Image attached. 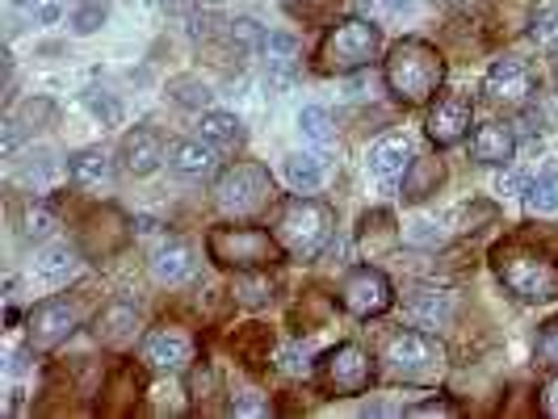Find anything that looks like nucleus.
Masks as SVG:
<instances>
[{"label":"nucleus","instance_id":"nucleus-16","mask_svg":"<svg viewBox=\"0 0 558 419\" xmlns=\"http://www.w3.org/2000/svg\"><path fill=\"white\" fill-rule=\"evenodd\" d=\"M168 168L185 181H202L219 168V147L210 139H177L168 147Z\"/></svg>","mask_w":558,"mask_h":419},{"label":"nucleus","instance_id":"nucleus-26","mask_svg":"<svg viewBox=\"0 0 558 419\" xmlns=\"http://www.w3.org/2000/svg\"><path fill=\"white\" fill-rule=\"evenodd\" d=\"M441 164L437 160H412V168L403 172V197L408 201H424L428 194H437V185H441Z\"/></svg>","mask_w":558,"mask_h":419},{"label":"nucleus","instance_id":"nucleus-22","mask_svg":"<svg viewBox=\"0 0 558 419\" xmlns=\"http://www.w3.org/2000/svg\"><path fill=\"white\" fill-rule=\"evenodd\" d=\"M286 181H290L299 194H315V189H324V181H328V160L315 156V151H294V156H286Z\"/></svg>","mask_w":558,"mask_h":419},{"label":"nucleus","instance_id":"nucleus-23","mask_svg":"<svg viewBox=\"0 0 558 419\" xmlns=\"http://www.w3.org/2000/svg\"><path fill=\"white\" fill-rule=\"evenodd\" d=\"M76 273V251L68 244H47V248L34 256V278L43 285H63V281Z\"/></svg>","mask_w":558,"mask_h":419},{"label":"nucleus","instance_id":"nucleus-7","mask_svg":"<svg viewBox=\"0 0 558 419\" xmlns=\"http://www.w3.org/2000/svg\"><path fill=\"white\" fill-rule=\"evenodd\" d=\"M215 201H219V210L227 219H256L274 201V176L256 164L231 168L215 185Z\"/></svg>","mask_w":558,"mask_h":419},{"label":"nucleus","instance_id":"nucleus-2","mask_svg":"<svg viewBox=\"0 0 558 419\" xmlns=\"http://www.w3.org/2000/svg\"><path fill=\"white\" fill-rule=\"evenodd\" d=\"M496 278L521 298V303H555L558 298V264L546 251L530 244H504L492 256Z\"/></svg>","mask_w":558,"mask_h":419},{"label":"nucleus","instance_id":"nucleus-36","mask_svg":"<svg viewBox=\"0 0 558 419\" xmlns=\"http://www.w3.org/2000/svg\"><path fill=\"white\" fill-rule=\"evenodd\" d=\"M533 357H537V365H546V369H558V319H550V323L542 328Z\"/></svg>","mask_w":558,"mask_h":419},{"label":"nucleus","instance_id":"nucleus-37","mask_svg":"<svg viewBox=\"0 0 558 419\" xmlns=\"http://www.w3.org/2000/svg\"><path fill=\"white\" fill-rule=\"evenodd\" d=\"M56 231V219H51V210H43V206H29L26 219H22V235L26 239H47Z\"/></svg>","mask_w":558,"mask_h":419},{"label":"nucleus","instance_id":"nucleus-10","mask_svg":"<svg viewBox=\"0 0 558 419\" xmlns=\"http://www.w3.org/2000/svg\"><path fill=\"white\" fill-rule=\"evenodd\" d=\"M319 373H324V386L336 394H362L369 386V353L362 344H336L332 353L319 361Z\"/></svg>","mask_w":558,"mask_h":419},{"label":"nucleus","instance_id":"nucleus-29","mask_svg":"<svg viewBox=\"0 0 558 419\" xmlns=\"http://www.w3.org/2000/svg\"><path fill=\"white\" fill-rule=\"evenodd\" d=\"M525 210L530 214H558V172L537 176L530 189H525Z\"/></svg>","mask_w":558,"mask_h":419},{"label":"nucleus","instance_id":"nucleus-11","mask_svg":"<svg viewBox=\"0 0 558 419\" xmlns=\"http://www.w3.org/2000/svg\"><path fill=\"white\" fill-rule=\"evenodd\" d=\"M140 357L151 369H160V373H181L185 365L194 361V340H190V332H181V328H156V332H147V340H143Z\"/></svg>","mask_w":558,"mask_h":419},{"label":"nucleus","instance_id":"nucleus-3","mask_svg":"<svg viewBox=\"0 0 558 419\" xmlns=\"http://www.w3.org/2000/svg\"><path fill=\"white\" fill-rule=\"evenodd\" d=\"M278 244L294 260H315L319 251L332 244V210L315 197H294L281 206L278 219Z\"/></svg>","mask_w":558,"mask_h":419},{"label":"nucleus","instance_id":"nucleus-32","mask_svg":"<svg viewBox=\"0 0 558 419\" xmlns=\"http://www.w3.org/2000/svg\"><path fill=\"white\" fill-rule=\"evenodd\" d=\"M299 131H303L311 143H332V135H336L332 118H328L324 106H303V110H299Z\"/></svg>","mask_w":558,"mask_h":419},{"label":"nucleus","instance_id":"nucleus-13","mask_svg":"<svg viewBox=\"0 0 558 419\" xmlns=\"http://www.w3.org/2000/svg\"><path fill=\"white\" fill-rule=\"evenodd\" d=\"M118 164H122V172H131V176H151L156 168L165 164V139H160V131H151V126L126 131L122 143H118Z\"/></svg>","mask_w":558,"mask_h":419},{"label":"nucleus","instance_id":"nucleus-41","mask_svg":"<svg viewBox=\"0 0 558 419\" xmlns=\"http://www.w3.org/2000/svg\"><path fill=\"white\" fill-rule=\"evenodd\" d=\"M525 189H530V176L525 172H500V181H496V194L504 197H525Z\"/></svg>","mask_w":558,"mask_h":419},{"label":"nucleus","instance_id":"nucleus-48","mask_svg":"<svg viewBox=\"0 0 558 419\" xmlns=\"http://www.w3.org/2000/svg\"><path fill=\"white\" fill-rule=\"evenodd\" d=\"M555 76H558V51H555Z\"/></svg>","mask_w":558,"mask_h":419},{"label":"nucleus","instance_id":"nucleus-43","mask_svg":"<svg viewBox=\"0 0 558 419\" xmlns=\"http://www.w3.org/2000/svg\"><path fill=\"white\" fill-rule=\"evenodd\" d=\"M537 403H542V411L550 419H558V378H550L546 386H542V394H537Z\"/></svg>","mask_w":558,"mask_h":419},{"label":"nucleus","instance_id":"nucleus-15","mask_svg":"<svg viewBox=\"0 0 558 419\" xmlns=\"http://www.w3.org/2000/svg\"><path fill=\"white\" fill-rule=\"evenodd\" d=\"M72 328H76V310L68 307V303H59V298H51V303L29 310V348H43V353L59 348L72 335Z\"/></svg>","mask_w":558,"mask_h":419},{"label":"nucleus","instance_id":"nucleus-20","mask_svg":"<svg viewBox=\"0 0 558 419\" xmlns=\"http://www.w3.org/2000/svg\"><path fill=\"white\" fill-rule=\"evenodd\" d=\"M140 335V310L126 307V303H110V307L97 315V340L110 344V348H126L135 344Z\"/></svg>","mask_w":558,"mask_h":419},{"label":"nucleus","instance_id":"nucleus-35","mask_svg":"<svg viewBox=\"0 0 558 419\" xmlns=\"http://www.w3.org/2000/svg\"><path fill=\"white\" fill-rule=\"evenodd\" d=\"M403 239L416 244V248H437L446 239V231H441V223H433V219H416V223L403 226Z\"/></svg>","mask_w":558,"mask_h":419},{"label":"nucleus","instance_id":"nucleus-24","mask_svg":"<svg viewBox=\"0 0 558 419\" xmlns=\"http://www.w3.org/2000/svg\"><path fill=\"white\" fill-rule=\"evenodd\" d=\"M202 139H210L219 151H235V147H244V122L235 113L206 110L202 113Z\"/></svg>","mask_w":558,"mask_h":419},{"label":"nucleus","instance_id":"nucleus-45","mask_svg":"<svg viewBox=\"0 0 558 419\" xmlns=\"http://www.w3.org/2000/svg\"><path fill=\"white\" fill-rule=\"evenodd\" d=\"M387 9H391V13H412L416 0H387Z\"/></svg>","mask_w":558,"mask_h":419},{"label":"nucleus","instance_id":"nucleus-30","mask_svg":"<svg viewBox=\"0 0 558 419\" xmlns=\"http://www.w3.org/2000/svg\"><path fill=\"white\" fill-rule=\"evenodd\" d=\"M227 38H231V47L240 51V56H256V51H265V29L256 26L252 17H240V22H227Z\"/></svg>","mask_w":558,"mask_h":419},{"label":"nucleus","instance_id":"nucleus-4","mask_svg":"<svg viewBox=\"0 0 558 419\" xmlns=\"http://www.w3.org/2000/svg\"><path fill=\"white\" fill-rule=\"evenodd\" d=\"M206 248H210V260H219L223 269H235V273H260L265 264L278 260V239L256 231V226H215L206 235Z\"/></svg>","mask_w":558,"mask_h":419},{"label":"nucleus","instance_id":"nucleus-25","mask_svg":"<svg viewBox=\"0 0 558 419\" xmlns=\"http://www.w3.org/2000/svg\"><path fill=\"white\" fill-rule=\"evenodd\" d=\"M399 239H403V231L395 226V219L387 214V210H374V214H365L362 219V248L369 251V256L391 251Z\"/></svg>","mask_w":558,"mask_h":419},{"label":"nucleus","instance_id":"nucleus-12","mask_svg":"<svg viewBox=\"0 0 558 419\" xmlns=\"http://www.w3.org/2000/svg\"><path fill=\"white\" fill-rule=\"evenodd\" d=\"M471 118H475L471 97H466V93H446V97L433 106V113H428V139L437 143V147L462 143L466 131H471Z\"/></svg>","mask_w":558,"mask_h":419},{"label":"nucleus","instance_id":"nucleus-33","mask_svg":"<svg viewBox=\"0 0 558 419\" xmlns=\"http://www.w3.org/2000/svg\"><path fill=\"white\" fill-rule=\"evenodd\" d=\"M235 298H240L244 307H260V303H269V298H274V281L240 273V278H235Z\"/></svg>","mask_w":558,"mask_h":419},{"label":"nucleus","instance_id":"nucleus-9","mask_svg":"<svg viewBox=\"0 0 558 419\" xmlns=\"http://www.w3.org/2000/svg\"><path fill=\"white\" fill-rule=\"evenodd\" d=\"M395 294H391V281L383 278L378 269H353L344 285H340V307L349 310V315H357V319H374V315H383V310H391Z\"/></svg>","mask_w":558,"mask_h":419},{"label":"nucleus","instance_id":"nucleus-5","mask_svg":"<svg viewBox=\"0 0 558 419\" xmlns=\"http://www.w3.org/2000/svg\"><path fill=\"white\" fill-rule=\"evenodd\" d=\"M383 365L399 382H437L446 369V353L433 335L424 332H395L383 348Z\"/></svg>","mask_w":558,"mask_h":419},{"label":"nucleus","instance_id":"nucleus-39","mask_svg":"<svg viewBox=\"0 0 558 419\" xmlns=\"http://www.w3.org/2000/svg\"><path fill=\"white\" fill-rule=\"evenodd\" d=\"M88 110H93V118H101L106 126H113L122 118V106L113 101L110 93H88Z\"/></svg>","mask_w":558,"mask_h":419},{"label":"nucleus","instance_id":"nucleus-18","mask_svg":"<svg viewBox=\"0 0 558 419\" xmlns=\"http://www.w3.org/2000/svg\"><path fill=\"white\" fill-rule=\"evenodd\" d=\"M412 143L403 139V135H387V139H378L369 147V156H365V164L369 172L378 176V181H399L408 168H412Z\"/></svg>","mask_w":558,"mask_h":419},{"label":"nucleus","instance_id":"nucleus-34","mask_svg":"<svg viewBox=\"0 0 558 419\" xmlns=\"http://www.w3.org/2000/svg\"><path fill=\"white\" fill-rule=\"evenodd\" d=\"M533 42L537 47H546V51H558V4H550V9H542L537 17H533Z\"/></svg>","mask_w":558,"mask_h":419},{"label":"nucleus","instance_id":"nucleus-38","mask_svg":"<svg viewBox=\"0 0 558 419\" xmlns=\"http://www.w3.org/2000/svg\"><path fill=\"white\" fill-rule=\"evenodd\" d=\"M231 416H269V398L260 391H235L231 394Z\"/></svg>","mask_w":558,"mask_h":419},{"label":"nucleus","instance_id":"nucleus-1","mask_svg":"<svg viewBox=\"0 0 558 419\" xmlns=\"http://www.w3.org/2000/svg\"><path fill=\"white\" fill-rule=\"evenodd\" d=\"M446 81V63L441 56L420 42V38H408V42H395L391 59H387V88L395 93V101L403 106H420L428 101Z\"/></svg>","mask_w":558,"mask_h":419},{"label":"nucleus","instance_id":"nucleus-19","mask_svg":"<svg viewBox=\"0 0 558 419\" xmlns=\"http://www.w3.org/2000/svg\"><path fill=\"white\" fill-rule=\"evenodd\" d=\"M194 273V248L185 239H165L160 248L151 251V278L160 285H177Z\"/></svg>","mask_w":558,"mask_h":419},{"label":"nucleus","instance_id":"nucleus-17","mask_svg":"<svg viewBox=\"0 0 558 419\" xmlns=\"http://www.w3.org/2000/svg\"><path fill=\"white\" fill-rule=\"evenodd\" d=\"M471 156L487 168H504L517 156V135H512V126H504V122H483V126H475V135H471Z\"/></svg>","mask_w":558,"mask_h":419},{"label":"nucleus","instance_id":"nucleus-47","mask_svg":"<svg viewBox=\"0 0 558 419\" xmlns=\"http://www.w3.org/2000/svg\"><path fill=\"white\" fill-rule=\"evenodd\" d=\"M13 4H17V9H29V4H38V0H13Z\"/></svg>","mask_w":558,"mask_h":419},{"label":"nucleus","instance_id":"nucleus-14","mask_svg":"<svg viewBox=\"0 0 558 419\" xmlns=\"http://www.w3.org/2000/svg\"><path fill=\"white\" fill-rule=\"evenodd\" d=\"M403 315H408L416 328L437 332V328H449V323H453L458 298H453L449 289H437V285H416V289L403 298Z\"/></svg>","mask_w":558,"mask_h":419},{"label":"nucleus","instance_id":"nucleus-44","mask_svg":"<svg viewBox=\"0 0 558 419\" xmlns=\"http://www.w3.org/2000/svg\"><path fill=\"white\" fill-rule=\"evenodd\" d=\"M412 416H458V407L453 403H420L412 407Z\"/></svg>","mask_w":558,"mask_h":419},{"label":"nucleus","instance_id":"nucleus-40","mask_svg":"<svg viewBox=\"0 0 558 419\" xmlns=\"http://www.w3.org/2000/svg\"><path fill=\"white\" fill-rule=\"evenodd\" d=\"M278 361H281V373H307V348L286 344L278 353Z\"/></svg>","mask_w":558,"mask_h":419},{"label":"nucleus","instance_id":"nucleus-28","mask_svg":"<svg viewBox=\"0 0 558 419\" xmlns=\"http://www.w3.org/2000/svg\"><path fill=\"white\" fill-rule=\"evenodd\" d=\"M106 17H110V0H81V4L72 9L68 26H72V34L88 38V34H97V29L106 26Z\"/></svg>","mask_w":558,"mask_h":419},{"label":"nucleus","instance_id":"nucleus-6","mask_svg":"<svg viewBox=\"0 0 558 419\" xmlns=\"http://www.w3.org/2000/svg\"><path fill=\"white\" fill-rule=\"evenodd\" d=\"M378 47H383L378 26H369L362 17L340 22V26L324 38V47H319V67H324V72H336V76L357 72V67H369V63L378 59Z\"/></svg>","mask_w":558,"mask_h":419},{"label":"nucleus","instance_id":"nucleus-42","mask_svg":"<svg viewBox=\"0 0 558 419\" xmlns=\"http://www.w3.org/2000/svg\"><path fill=\"white\" fill-rule=\"evenodd\" d=\"M51 172H56V160H51V156H38V164L22 168V181H38V185H43Z\"/></svg>","mask_w":558,"mask_h":419},{"label":"nucleus","instance_id":"nucleus-46","mask_svg":"<svg viewBox=\"0 0 558 419\" xmlns=\"http://www.w3.org/2000/svg\"><path fill=\"white\" fill-rule=\"evenodd\" d=\"M9 369H13V373H26V353H13V357H9Z\"/></svg>","mask_w":558,"mask_h":419},{"label":"nucleus","instance_id":"nucleus-27","mask_svg":"<svg viewBox=\"0 0 558 419\" xmlns=\"http://www.w3.org/2000/svg\"><path fill=\"white\" fill-rule=\"evenodd\" d=\"M168 97L177 101V106H185V110H206L210 106V84L197 81V76H172L168 81Z\"/></svg>","mask_w":558,"mask_h":419},{"label":"nucleus","instance_id":"nucleus-21","mask_svg":"<svg viewBox=\"0 0 558 419\" xmlns=\"http://www.w3.org/2000/svg\"><path fill=\"white\" fill-rule=\"evenodd\" d=\"M68 176H72V185H81V189L110 185V176H113L110 151H101V147H81L76 156H68Z\"/></svg>","mask_w":558,"mask_h":419},{"label":"nucleus","instance_id":"nucleus-8","mask_svg":"<svg viewBox=\"0 0 558 419\" xmlns=\"http://www.w3.org/2000/svg\"><path fill=\"white\" fill-rule=\"evenodd\" d=\"M487 101L496 106H530L537 97V72H533L525 59H496L487 67V81H483Z\"/></svg>","mask_w":558,"mask_h":419},{"label":"nucleus","instance_id":"nucleus-31","mask_svg":"<svg viewBox=\"0 0 558 419\" xmlns=\"http://www.w3.org/2000/svg\"><path fill=\"white\" fill-rule=\"evenodd\" d=\"M260 56L269 59V72L286 76V72L294 67V59H299V42H294L290 34H269V38H265V51H260Z\"/></svg>","mask_w":558,"mask_h":419},{"label":"nucleus","instance_id":"nucleus-49","mask_svg":"<svg viewBox=\"0 0 558 419\" xmlns=\"http://www.w3.org/2000/svg\"><path fill=\"white\" fill-rule=\"evenodd\" d=\"M206 4H223V0H206Z\"/></svg>","mask_w":558,"mask_h":419}]
</instances>
